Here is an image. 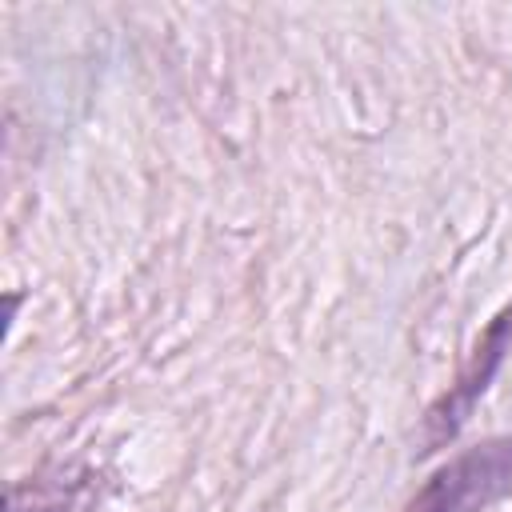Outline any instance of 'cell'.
Returning a JSON list of instances; mask_svg holds the SVG:
<instances>
[{
  "label": "cell",
  "instance_id": "obj_2",
  "mask_svg": "<svg viewBox=\"0 0 512 512\" xmlns=\"http://www.w3.org/2000/svg\"><path fill=\"white\" fill-rule=\"evenodd\" d=\"M508 340H512V308H504V312L492 320V328H488L484 340L476 344V352H472L468 368L460 372V380H456V384L448 388V396L428 412V420H424V444L436 448V444H444V440H452V436L460 432V424L468 420L476 396H480V392L488 388V380L496 376Z\"/></svg>",
  "mask_w": 512,
  "mask_h": 512
},
{
  "label": "cell",
  "instance_id": "obj_1",
  "mask_svg": "<svg viewBox=\"0 0 512 512\" xmlns=\"http://www.w3.org/2000/svg\"><path fill=\"white\" fill-rule=\"evenodd\" d=\"M512 488V436L484 440L448 460L404 512H480Z\"/></svg>",
  "mask_w": 512,
  "mask_h": 512
}]
</instances>
